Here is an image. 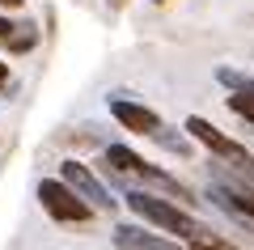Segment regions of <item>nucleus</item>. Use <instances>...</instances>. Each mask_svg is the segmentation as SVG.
Returning <instances> with one entry per match:
<instances>
[{
    "label": "nucleus",
    "instance_id": "nucleus-1",
    "mask_svg": "<svg viewBox=\"0 0 254 250\" xmlns=\"http://www.w3.org/2000/svg\"><path fill=\"white\" fill-rule=\"evenodd\" d=\"M110 178H115V187L123 191L127 208H131L140 221H148L157 233H165V238H178V242H190L195 233L203 229V225L195 221V212H187V208H178V204H170V199L153 195V191L131 187V178H123V174H115V170H110Z\"/></svg>",
    "mask_w": 254,
    "mask_h": 250
},
{
    "label": "nucleus",
    "instance_id": "nucleus-2",
    "mask_svg": "<svg viewBox=\"0 0 254 250\" xmlns=\"http://www.w3.org/2000/svg\"><path fill=\"white\" fill-rule=\"evenodd\" d=\"M182 132H187L190 140H199V144H203V149H208L216 161H225L229 170H237L242 178H250V182H254V153L246 149V144H237L233 136H225L216 123H208L203 115H190Z\"/></svg>",
    "mask_w": 254,
    "mask_h": 250
},
{
    "label": "nucleus",
    "instance_id": "nucleus-3",
    "mask_svg": "<svg viewBox=\"0 0 254 250\" xmlns=\"http://www.w3.org/2000/svg\"><path fill=\"white\" fill-rule=\"evenodd\" d=\"M34 195H38V204H43V212L51 216V221H60V225H89L93 221V208L60 178H43L34 187Z\"/></svg>",
    "mask_w": 254,
    "mask_h": 250
},
{
    "label": "nucleus",
    "instance_id": "nucleus-4",
    "mask_svg": "<svg viewBox=\"0 0 254 250\" xmlns=\"http://www.w3.org/2000/svg\"><path fill=\"white\" fill-rule=\"evenodd\" d=\"M60 182H68L93 212H115L119 208V199L110 195V187L89 170V166H81V161H60Z\"/></svg>",
    "mask_w": 254,
    "mask_h": 250
},
{
    "label": "nucleus",
    "instance_id": "nucleus-5",
    "mask_svg": "<svg viewBox=\"0 0 254 250\" xmlns=\"http://www.w3.org/2000/svg\"><path fill=\"white\" fill-rule=\"evenodd\" d=\"M110 115H115L119 127H127L131 136H157L161 132V115H157L153 106H144V102H131L123 98V93H110Z\"/></svg>",
    "mask_w": 254,
    "mask_h": 250
},
{
    "label": "nucleus",
    "instance_id": "nucleus-6",
    "mask_svg": "<svg viewBox=\"0 0 254 250\" xmlns=\"http://www.w3.org/2000/svg\"><path fill=\"white\" fill-rule=\"evenodd\" d=\"M136 182H144V187H153V195H161V199H170V204H178V208H199L203 199L195 195V191L187 187V182H178L174 174H165V170H157V166H144L140 170V178Z\"/></svg>",
    "mask_w": 254,
    "mask_h": 250
},
{
    "label": "nucleus",
    "instance_id": "nucleus-7",
    "mask_svg": "<svg viewBox=\"0 0 254 250\" xmlns=\"http://www.w3.org/2000/svg\"><path fill=\"white\" fill-rule=\"evenodd\" d=\"M106 166L115 174H123V178H140V170H144L148 161L136 149H127V144H106Z\"/></svg>",
    "mask_w": 254,
    "mask_h": 250
},
{
    "label": "nucleus",
    "instance_id": "nucleus-8",
    "mask_svg": "<svg viewBox=\"0 0 254 250\" xmlns=\"http://www.w3.org/2000/svg\"><path fill=\"white\" fill-rule=\"evenodd\" d=\"M4 47H9V55H30V51L38 47V30L26 21V26H17L9 38H4Z\"/></svg>",
    "mask_w": 254,
    "mask_h": 250
},
{
    "label": "nucleus",
    "instance_id": "nucleus-9",
    "mask_svg": "<svg viewBox=\"0 0 254 250\" xmlns=\"http://www.w3.org/2000/svg\"><path fill=\"white\" fill-rule=\"evenodd\" d=\"M225 102H229V110H233V115H242L246 123H254V85H250V89H233Z\"/></svg>",
    "mask_w": 254,
    "mask_h": 250
},
{
    "label": "nucleus",
    "instance_id": "nucleus-10",
    "mask_svg": "<svg viewBox=\"0 0 254 250\" xmlns=\"http://www.w3.org/2000/svg\"><path fill=\"white\" fill-rule=\"evenodd\" d=\"M187 246H190V250H237L233 242L216 238V233H212V229H199V233H195V238L187 242Z\"/></svg>",
    "mask_w": 254,
    "mask_h": 250
},
{
    "label": "nucleus",
    "instance_id": "nucleus-11",
    "mask_svg": "<svg viewBox=\"0 0 254 250\" xmlns=\"http://www.w3.org/2000/svg\"><path fill=\"white\" fill-rule=\"evenodd\" d=\"M153 140L161 144V149H170V153H190V144H187V136H182V132H174V127H161V132H157Z\"/></svg>",
    "mask_w": 254,
    "mask_h": 250
},
{
    "label": "nucleus",
    "instance_id": "nucleus-12",
    "mask_svg": "<svg viewBox=\"0 0 254 250\" xmlns=\"http://www.w3.org/2000/svg\"><path fill=\"white\" fill-rule=\"evenodd\" d=\"M216 81H220V85H229V89H250V85H254L246 72H233V68H216Z\"/></svg>",
    "mask_w": 254,
    "mask_h": 250
},
{
    "label": "nucleus",
    "instance_id": "nucleus-13",
    "mask_svg": "<svg viewBox=\"0 0 254 250\" xmlns=\"http://www.w3.org/2000/svg\"><path fill=\"white\" fill-rule=\"evenodd\" d=\"M13 30H17V26H13V21H9V17H4V13H0V43H4V38H9V34H13Z\"/></svg>",
    "mask_w": 254,
    "mask_h": 250
},
{
    "label": "nucleus",
    "instance_id": "nucleus-14",
    "mask_svg": "<svg viewBox=\"0 0 254 250\" xmlns=\"http://www.w3.org/2000/svg\"><path fill=\"white\" fill-rule=\"evenodd\" d=\"M4 85H9V64L0 60V89H4Z\"/></svg>",
    "mask_w": 254,
    "mask_h": 250
},
{
    "label": "nucleus",
    "instance_id": "nucleus-15",
    "mask_svg": "<svg viewBox=\"0 0 254 250\" xmlns=\"http://www.w3.org/2000/svg\"><path fill=\"white\" fill-rule=\"evenodd\" d=\"M26 0H0V9H21Z\"/></svg>",
    "mask_w": 254,
    "mask_h": 250
},
{
    "label": "nucleus",
    "instance_id": "nucleus-16",
    "mask_svg": "<svg viewBox=\"0 0 254 250\" xmlns=\"http://www.w3.org/2000/svg\"><path fill=\"white\" fill-rule=\"evenodd\" d=\"M157 4H161V0H157Z\"/></svg>",
    "mask_w": 254,
    "mask_h": 250
}]
</instances>
